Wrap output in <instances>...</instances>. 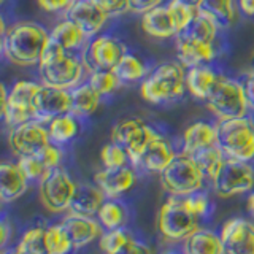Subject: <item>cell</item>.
<instances>
[{
    "label": "cell",
    "instance_id": "obj_1",
    "mask_svg": "<svg viewBox=\"0 0 254 254\" xmlns=\"http://www.w3.org/2000/svg\"><path fill=\"white\" fill-rule=\"evenodd\" d=\"M48 42L50 32L43 26L35 22H18L2 34V53L14 65H38Z\"/></svg>",
    "mask_w": 254,
    "mask_h": 254
},
{
    "label": "cell",
    "instance_id": "obj_2",
    "mask_svg": "<svg viewBox=\"0 0 254 254\" xmlns=\"http://www.w3.org/2000/svg\"><path fill=\"white\" fill-rule=\"evenodd\" d=\"M38 71L43 84L70 91L81 84L84 71L87 70L81 59H78L68 51H64L50 38L40 59Z\"/></svg>",
    "mask_w": 254,
    "mask_h": 254
},
{
    "label": "cell",
    "instance_id": "obj_3",
    "mask_svg": "<svg viewBox=\"0 0 254 254\" xmlns=\"http://www.w3.org/2000/svg\"><path fill=\"white\" fill-rule=\"evenodd\" d=\"M186 91V67L181 62H167L141 79L140 95L154 105L181 99Z\"/></svg>",
    "mask_w": 254,
    "mask_h": 254
},
{
    "label": "cell",
    "instance_id": "obj_4",
    "mask_svg": "<svg viewBox=\"0 0 254 254\" xmlns=\"http://www.w3.org/2000/svg\"><path fill=\"white\" fill-rule=\"evenodd\" d=\"M205 105L218 121L248 116L250 103L246 97L245 83L219 75L216 84L213 86L205 100Z\"/></svg>",
    "mask_w": 254,
    "mask_h": 254
},
{
    "label": "cell",
    "instance_id": "obj_5",
    "mask_svg": "<svg viewBox=\"0 0 254 254\" xmlns=\"http://www.w3.org/2000/svg\"><path fill=\"white\" fill-rule=\"evenodd\" d=\"M200 218L189 208L185 197L170 195L162 203L157 214V230L170 243L185 242L198 227Z\"/></svg>",
    "mask_w": 254,
    "mask_h": 254
},
{
    "label": "cell",
    "instance_id": "obj_6",
    "mask_svg": "<svg viewBox=\"0 0 254 254\" xmlns=\"http://www.w3.org/2000/svg\"><path fill=\"white\" fill-rule=\"evenodd\" d=\"M218 146L226 157L237 161H254V121L250 116L224 119L216 123Z\"/></svg>",
    "mask_w": 254,
    "mask_h": 254
},
{
    "label": "cell",
    "instance_id": "obj_7",
    "mask_svg": "<svg viewBox=\"0 0 254 254\" xmlns=\"http://www.w3.org/2000/svg\"><path fill=\"white\" fill-rule=\"evenodd\" d=\"M161 175V186L175 197H188L202 189L205 175L192 156L180 153Z\"/></svg>",
    "mask_w": 254,
    "mask_h": 254
},
{
    "label": "cell",
    "instance_id": "obj_8",
    "mask_svg": "<svg viewBox=\"0 0 254 254\" xmlns=\"http://www.w3.org/2000/svg\"><path fill=\"white\" fill-rule=\"evenodd\" d=\"M40 84L29 79H19L13 84L10 91L2 84V118L10 127L21 126L34 119V97Z\"/></svg>",
    "mask_w": 254,
    "mask_h": 254
},
{
    "label": "cell",
    "instance_id": "obj_9",
    "mask_svg": "<svg viewBox=\"0 0 254 254\" xmlns=\"http://www.w3.org/2000/svg\"><path fill=\"white\" fill-rule=\"evenodd\" d=\"M75 190V181L62 167L48 170L43 175V178L38 181L40 202L51 213H64L70 210Z\"/></svg>",
    "mask_w": 254,
    "mask_h": 254
},
{
    "label": "cell",
    "instance_id": "obj_10",
    "mask_svg": "<svg viewBox=\"0 0 254 254\" xmlns=\"http://www.w3.org/2000/svg\"><path fill=\"white\" fill-rule=\"evenodd\" d=\"M157 132L138 118H126L118 121L111 129V141L121 145L129 154L130 164L138 167L143 151L157 137Z\"/></svg>",
    "mask_w": 254,
    "mask_h": 254
},
{
    "label": "cell",
    "instance_id": "obj_11",
    "mask_svg": "<svg viewBox=\"0 0 254 254\" xmlns=\"http://www.w3.org/2000/svg\"><path fill=\"white\" fill-rule=\"evenodd\" d=\"M211 183L214 194L222 198L250 192L254 189V167L250 162L226 157Z\"/></svg>",
    "mask_w": 254,
    "mask_h": 254
},
{
    "label": "cell",
    "instance_id": "obj_12",
    "mask_svg": "<svg viewBox=\"0 0 254 254\" xmlns=\"http://www.w3.org/2000/svg\"><path fill=\"white\" fill-rule=\"evenodd\" d=\"M124 45L111 35H97L83 48L81 61L86 70H113L116 64L126 54Z\"/></svg>",
    "mask_w": 254,
    "mask_h": 254
},
{
    "label": "cell",
    "instance_id": "obj_13",
    "mask_svg": "<svg viewBox=\"0 0 254 254\" xmlns=\"http://www.w3.org/2000/svg\"><path fill=\"white\" fill-rule=\"evenodd\" d=\"M50 143L51 138L50 132H48V126L35 121V119L11 127L10 133H8V145L18 157L34 156Z\"/></svg>",
    "mask_w": 254,
    "mask_h": 254
},
{
    "label": "cell",
    "instance_id": "obj_14",
    "mask_svg": "<svg viewBox=\"0 0 254 254\" xmlns=\"http://www.w3.org/2000/svg\"><path fill=\"white\" fill-rule=\"evenodd\" d=\"M71 95L68 89L40 84L34 97V119L42 124H50L54 118L70 113Z\"/></svg>",
    "mask_w": 254,
    "mask_h": 254
},
{
    "label": "cell",
    "instance_id": "obj_15",
    "mask_svg": "<svg viewBox=\"0 0 254 254\" xmlns=\"http://www.w3.org/2000/svg\"><path fill=\"white\" fill-rule=\"evenodd\" d=\"M224 254H254V222L232 218L221 229Z\"/></svg>",
    "mask_w": 254,
    "mask_h": 254
},
{
    "label": "cell",
    "instance_id": "obj_16",
    "mask_svg": "<svg viewBox=\"0 0 254 254\" xmlns=\"http://www.w3.org/2000/svg\"><path fill=\"white\" fill-rule=\"evenodd\" d=\"M65 16L67 19L75 22L89 40L100 34L110 18L92 0H75L65 11Z\"/></svg>",
    "mask_w": 254,
    "mask_h": 254
},
{
    "label": "cell",
    "instance_id": "obj_17",
    "mask_svg": "<svg viewBox=\"0 0 254 254\" xmlns=\"http://www.w3.org/2000/svg\"><path fill=\"white\" fill-rule=\"evenodd\" d=\"M135 181H137V175L129 165L119 167V169H105L103 167L102 170L94 175V183L108 198H116L127 190H130Z\"/></svg>",
    "mask_w": 254,
    "mask_h": 254
},
{
    "label": "cell",
    "instance_id": "obj_18",
    "mask_svg": "<svg viewBox=\"0 0 254 254\" xmlns=\"http://www.w3.org/2000/svg\"><path fill=\"white\" fill-rule=\"evenodd\" d=\"M61 224L65 229V232L71 242V246L75 250H79L83 246L89 245L102 234L100 222H97L91 216H81V214L76 213H70L68 216L64 218Z\"/></svg>",
    "mask_w": 254,
    "mask_h": 254
},
{
    "label": "cell",
    "instance_id": "obj_19",
    "mask_svg": "<svg viewBox=\"0 0 254 254\" xmlns=\"http://www.w3.org/2000/svg\"><path fill=\"white\" fill-rule=\"evenodd\" d=\"M140 24L143 32L151 38L167 40L178 35L177 24L173 21V16L169 10V6L164 5L153 8L151 11L141 14Z\"/></svg>",
    "mask_w": 254,
    "mask_h": 254
},
{
    "label": "cell",
    "instance_id": "obj_20",
    "mask_svg": "<svg viewBox=\"0 0 254 254\" xmlns=\"http://www.w3.org/2000/svg\"><path fill=\"white\" fill-rule=\"evenodd\" d=\"M177 56L186 68L208 65L216 56V48L213 43H202L185 37H177Z\"/></svg>",
    "mask_w": 254,
    "mask_h": 254
},
{
    "label": "cell",
    "instance_id": "obj_21",
    "mask_svg": "<svg viewBox=\"0 0 254 254\" xmlns=\"http://www.w3.org/2000/svg\"><path fill=\"white\" fill-rule=\"evenodd\" d=\"M29 178L18 162H3L0 165V197L5 203L18 200L26 192Z\"/></svg>",
    "mask_w": 254,
    "mask_h": 254
},
{
    "label": "cell",
    "instance_id": "obj_22",
    "mask_svg": "<svg viewBox=\"0 0 254 254\" xmlns=\"http://www.w3.org/2000/svg\"><path fill=\"white\" fill-rule=\"evenodd\" d=\"M175 156H177V153H175L170 141L164 138L162 135H157L143 151L138 167L151 173H162L167 169V165L175 159Z\"/></svg>",
    "mask_w": 254,
    "mask_h": 254
},
{
    "label": "cell",
    "instance_id": "obj_23",
    "mask_svg": "<svg viewBox=\"0 0 254 254\" xmlns=\"http://www.w3.org/2000/svg\"><path fill=\"white\" fill-rule=\"evenodd\" d=\"M214 145H218L216 124L197 121L188 126L185 133H183V153H186L189 156Z\"/></svg>",
    "mask_w": 254,
    "mask_h": 254
},
{
    "label": "cell",
    "instance_id": "obj_24",
    "mask_svg": "<svg viewBox=\"0 0 254 254\" xmlns=\"http://www.w3.org/2000/svg\"><path fill=\"white\" fill-rule=\"evenodd\" d=\"M107 195L97 185H78L73 200L70 203V213L81 214V216H94L97 214L100 206L105 202Z\"/></svg>",
    "mask_w": 254,
    "mask_h": 254
},
{
    "label": "cell",
    "instance_id": "obj_25",
    "mask_svg": "<svg viewBox=\"0 0 254 254\" xmlns=\"http://www.w3.org/2000/svg\"><path fill=\"white\" fill-rule=\"evenodd\" d=\"M219 73L208 65L190 67L186 70V89L197 100L205 102L213 86L216 84Z\"/></svg>",
    "mask_w": 254,
    "mask_h": 254
},
{
    "label": "cell",
    "instance_id": "obj_26",
    "mask_svg": "<svg viewBox=\"0 0 254 254\" xmlns=\"http://www.w3.org/2000/svg\"><path fill=\"white\" fill-rule=\"evenodd\" d=\"M50 38L56 45H59L64 51H68V53L81 50V48L86 46L87 42H89V38L84 35V32L70 19L61 21L59 24H56L54 29L50 32Z\"/></svg>",
    "mask_w": 254,
    "mask_h": 254
},
{
    "label": "cell",
    "instance_id": "obj_27",
    "mask_svg": "<svg viewBox=\"0 0 254 254\" xmlns=\"http://www.w3.org/2000/svg\"><path fill=\"white\" fill-rule=\"evenodd\" d=\"M71 95V107L70 113H73L78 118L92 116L99 110L102 95L94 89L89 83H81L73 89H70Z\"/></svg>",
    "mask_w": 254,
    "mask_h": 254
},
{
    "label": "cell",
    "instance_id": "obj_28",
    "mask_svg": "<svg viewBox=\"0 0 254 254\" xmlns=\"http://www.w3.org/2000/svg\"><path fill=\"white\" fill-rule=\"evenodd\" d=\"M185 254H224L221 235H216L211 230L197 229L192 235H189L183 245Z\"/></svg>",
    "mask_w": 254,
    "mask_h": 254
},
{
    "label": "cell",
    "instance_id": "obj_29",
    "mask_svg": "<svg viewBox=\"0 0 254 254\" xmlns=\"http://www.w3.org/2000/svg\"><path fill=\"white\" fill-rule=\"evenodd\" d=\"M221 27L218 26V22L213 18H210L208 14H205L203 11L197 10L194 19L190 21V24L186 27V30L180 34V37H185L189 40H195V42L202 43H213L218 37V30Z\"/></svg>",
    "mask_w": 254,
    "mask_h": 254
},
{
    "label": "cell",
    "instance_id": "obj_30",
    "mask_svg": "<svg viewBox=\"0 0 254 254\" xmlns=\"http://www.w3.org/2000/svg\"><path fill=\"white\" fill-rule=\"evenodd\" d=\"M48 132H50V138L56 145H65V143L73 140L79 132L78 116L73 113H65L48 124Z\"/></svg>",
    "mask_w": 254,
    "mask_h": 254
},
{
    "label": "cell",
    "instance_id": "obj_31",
    "mask_svg": "<svg viewBox=\"0 0 254 254\" xmlns=\"http://www.w3.org/2000/svg\"><path fill=\"white\" fill-rule=\"evenodd\" d=\"M198 10L213 18L221 29L230 27L237 19V8L234 0H203Z\"/></svg>",
    "mask_w": 254,
    "mask_h": 254
},
{
    "label": "cell",
    "instance_id": "obj_32",
    "mask_svg": "<svg viewBox=\"0 0 254 254\" xmlns=\"http://www.w3.org/2000/svg\"><path fill=\"white\" fill-rule=\"evenodd\" d=\"M97 216L99 222L107 230L123 229L127 224V219H129V211H127L124 203L116 200V198H110V200L103 202Z\"/></svg>",
    "mask_w": 254,
    "mask_h": 254
},
{
    "label": "cell",
    "instance_id": "obj_33",
    "mask_svg": "<svg viewBox=\"0 0 254 254\" xmlns=\"http://www.w3.org/2000/svg\"><path fill=\"white\" fill-rule=\"evenodd\" d=\"M113 71L118 75V78L121 79V83L127 84V83H137L140 79H143L146 76V65L138 56L126 53L121 61L116 64V67L113 68Z\"/></svg>",
    "mask_w": 254,
    "mask_h": 254
},
{
    "label": "cell",
    "instance_id": "obj_34",
    "mask_svg": "<svg viewBox=\"0 0 254 254\" xmlns=\"http://www.w3.org/2000/svg\"><path fill=\"white\" fill-rule=\"evenodd\" d=\"M192 157L197 162V165L200 167V170L203 172L205 178H208V180H213L216 177L221 165L226 161V154L222 153V149L218 145L198 151V153L192 154Z\"/></svg>",
    "mask_w": 254,
    "mask_h": 254
},
{
    "label": "cell",
    "instance_id": "obj_35",
    "mask_svg": "<svg viewBox=\"0 0 254 254\" xmlns=\"http://www.w3.org/2000/svg\"><path fill=\"white\" fill-rule=\"evenodd\" d=\"M45 245L48 254H68L73 248L62 224H53L45 229Z\"/></svg>",
    "mask_w": 254,
    "mask_h": 254
},
{
    "label": "cell",
    "instance_id": "obj_36",
    "mask_svg": "<svg viewBox=\"0 0 254 254\" xmlns=\"http://www.w3.org/2000/svg\"><path fill=\"white\" fill-rule=\"evenodd\" d=\"M89 83L95 91H97L102 97L105 95H111L116 92L121 86V79L113 70H94L89 73Z\"/></svg>",
    "mask_w": 254,
    "mask_h": 254
},
{
    "label": "cell",
    "instance_id": "obj_37",
    "mask_svg": "<svg viewBox=\"0 0 254 254\" xmlns=\"http://www.w3.org/2000/svg\"><path fill=\"white\" fill-rule=\"evenodd\" d=\"M16 254H48L45 245V229L32 227L26 230L16 248Z\"/></svg>",
    "mask_w": 254,
    "mask_h": 254
},
{
    "label": "cell",
    "instance_id": "obj_38",
    "mask_svg": "<svg viewBox=\"0 0 254 254\" xmlns=\"http://www.w3.org/2000/svg\"><path fill=\"white\" fill-rule=\"evenodd\" d=\"M100 159L105 169H119V167H126L130 162L127 151L115 141H110L102 148Z\"/></svg>",
    "mask_w": 254,
    "mask_h": 254
},
{
    "label": "cell",
    "instance_id": "obj_39",
    "mask_svg": "<svg viewBox=\"0 0 254 254\" xmlns=\"http://www.w3.org/2000/svg\"><path fill=\"white\" fill-rule=\"evenodd\" d=\"M167 6H169V10L173 16V21H175V24H177L178 35L183 34V32L186 30V27L190 24V21L194 19L197 10L185 5L183 2H180V0H170V2L167 3Z\"/></svg>",
    "mask_w": 254,
    "mask_h": 254
},
{
    "label": "cell",
    "instance_id": "obj_40",
    "mask_svg": "<svg viewBox=\"0 0 254 254\" xmlns=\"http://www.w3.org/2000/svg\"><path fill=\"white\" fill-rule=\"evenodd\" d=\"M129 240H130V235L127 234L124 229H111V230H107L103 235H100L99 248L105 254H113L119 248H123Z\"/></svg>",
    "mask_w": 254,
    "mask_h": 254
},
{
    "label": "cell",
    "instance_id": "obj_41",
    "mask_svg": "<svg viewBox=\"0 0 254 254\" xmlns=\"http://www.w3.org/2000/svg\"><path fill=\"white\" fill-rule=\"evenodd\" d=\"M18 164L21 165V169L24 170V173L27 175L29 180L34 181H40L43 178V175L48 172L46 167L43 165V162L34 154V156H22L18 157Z\"/></svg>",
    "mask_w": 254,
    "mask_h": 254
},
{
    "label": "cell",
    "instance_id": "obj_42",
    "mask_svg": "<svg viewBox=\"0 0 254 254\" xmlns=\"http://www.w3.org/2000/svg\"><path fill=\"white\" fill-rule=\"evenodd\" d=\"M40 161L43 162V165L46 167V170H51V169H56V167H61V162H62V151L59 148V145H56V143H50L48 146H45L40 153L35 154Z\"/></svg>",
    "mask_w": 254,
    "mask_h": 254
},
{
    "label": "cell",
    "instance_id": "obj_43",
    "mask_svg": "<svg viewBox=\"0 0 254 254\" xmlns=\"http://www.w3.org/2000/svg\"><path fill=\"white\" fill-rule=\"evenodd\" d=\"M185 200L188 203V206L190 210H192L198 218H203L208 214L210 211V200L208 197H206L205 194H202L200 190L195 194H190L188 197H185Z\"/></svg>",
    "mask_w": 254,
    "mask_h": 254
},
{
    "label": "cell",
    "instance_id": "obj_44",
    "mask_svg": "<svg viewBox=\"0 0 254 254\" xmlns=\"http://www.w3.org/2000/svg\"><path fill=\"white\" fill-rule=\"evenodd\" d=\"M108 16H118L129 10V0H92Z\"/></svg>",
    "mask_w": 254,
    "mask_h": 254
},
{
    "label": "cell",
    "instance_id": "obj_45",
    "mask_svg": "<svg viewBox=\"0 0 254 254\" xmlns=\"http://www.w3.org/2000/svg\"><path fill=\"white\" fill-rule=\"evenodd\" d=\"M75 0H37L38 6L46 13H59V11H67L70 5Z\"/></svg>",
    "mask_w": 254,
    "mask_h": 254
},
{
    "label": "cell",
    "instance_id": "obj_46",
    "mask_svg": "<svg viewBox=\"0 0 254 254\" xmlns=\"http://www.w3.org/2000/svg\"><path fill=\"white\" fill-rule=\"evenodd\" d=\"M165 0H129V10L135 14H145L153 8L161 6Z\"/></svg>",
    "mask_w": 254,
    "mask_h": 254
},
{
    "label": "cell",
    "instance_id": "obj_47",
    "mask_svg": "<svg viewBox=\"0 0 254 254\" xmlns=\"http://www.w3.org/2000/svg\"><path fill=\"white\" fill-rule=\"evenodd\" d=\"M113 254H151V250L148 248L146 245H143V243H140L137 240H133V238H130V240L127 242L123 248H119Z\"/></svg>",
    "mask_w": 254,
    "mask_h": 254
},
{
    "label": "cell",
    "instance_id": "obj_48",
    "mask_svg": "<svg viewBox=\"0 0 254 254\" xmlns=\"http://www.w3.org/2000/svg\"><path fill=\"white\" fill-rule=\"evenodd\" d=\"M245 91H246V97H248L250 108L254 110V73H251L245 81Z\"/></svg>",
    "mask_w": 254,
    "mask_h": 254
},
{
    "label": "cell",
    "instance_id": "obj_49",
    "mask_svg": "<svg viewBox=\"0 0 254 254\" xmlns=\"http://www.w3.org/2000/svg\"><path fill=\"white\" fill-rule=\"evenodd\" d=\"M238 10L246 16H254V0H238Z\"/></svg>",
    "mask_w": 254,
    "mask_h": 254
},
{
    "label": "cell",
    "instance_id": "obj_50",
    "mask_svg": "<svg viewBox=\"0 0 254 254\" xmlns=\"http://www.w3.org/2000/svg\"><path fill=\"white\" fill-rule=\"evenodd\" d=\"M0 230H2V245H6L8 238H10V226H8L6 221L2 222V229Z\"/></svg>",
    "mask_w": 254,
    "mask_h": 254
},
{
    "label": "cell",
    "instance_id": "obj_51",
    "mask_svg": "<svg viewBox=\"0 0 254 254\" xmlns=\"http://www.w3.org/2000/svg\"><path fill=\"white\" fill-rule=\"evenodd\" d=\"M180 2H183L185 5L190 6V8H194V10H198V8L202 6V2L203 0H180Z\"/></svg>",
    "mask_w": 254,
    "mask_h": 254
},
{
    "label": "cell",
    "instance_id": "obj_52",
    "mask_svg": "<svg viewBox=\"0 0 254 254\" xmlns=\"http://www.w3.org/2000/svg\"><path fill=\"white\" fill-rule=\"evenodd\" d=\"M248 208H250V213L254 216V192H251V195L248 198Z\"/></svg>",
    "mask_w": 254,
    "mask_h": 254
},
{
    "label": "cell",
    "instance_id": "obj_53",
    "mask_svg": "<svg viewBox=\"0 0 254 254\" xmlns=\"http://www.w3.org/2000/svg\"><path fill=\"white\" fill-rule=\"evenodd\" d=\"M165 254H185V253H177V251H170V253H165Z\"/></svg>",
    "mask_w": 254,
    "mask_h": 254
},
{
    "label": "cell",
    "instance_id": "obj_54",
    "mask_svg": "<svg viewBox=\"0 0 254 254\" xmlns=\"http://www.w3.org/2000/svg\"><path fill=\"white\" fill-rule=\"evenodd\" d=\"M3 254H16V250H14V251H6V253H3Z\"/></svg>",
    "mask_w": 254,
    "mask_h": 254
}]
</instances>
